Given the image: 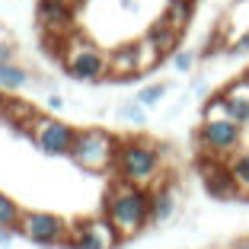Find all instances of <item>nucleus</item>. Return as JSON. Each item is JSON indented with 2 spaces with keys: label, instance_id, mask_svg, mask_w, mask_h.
<instances>
[{
  "label": "nucleus",
  "instance_id": "nucleus-14",
  "mask_svg": "<svg viewBox=\"0 0 249 249\" xmlns=\"http://www.w3.org/2000/svg\"><path fill=\"white\" fill-rule=\"evenodd\" d=\"M147 38H150V42H154L157 48H160V52L166 54L169 48L176 45V38H179V26H173V22H169L166 16H163V19H157L154 26L147 29Z\"/></svg>",
  "mask_w": 249,
  "mask_h": 249
},
{
  "label": "nucleus",
  "instance_id": "nucleus-20",
  "mask_svg": "<svg viewBox=\"0 0 249 249\" xmlns=\"http://www.w3.org/2000/svg\"><path fill=\"white\" fill-rule=\"evenodd\" d=\"M118 118H122V122H128V124H144V106L138 103V99H134V103H124L122 109H118Z\"/></svg>",
  "mask_w": 249,
  "mask_h": 249
},
{
  "label": "nucleus",
  "instance_id": "nucleus-5",
  "mask_svg": "<svg viewBox=\"0 0 249 249\" xmlns=\"http://www.w3.org/2000/svg\"><path fill=\"white\" fill-rule=\"evenodd\" d=\"M243 144V124L230 115L220 118H201L198 128V147L205 150V157L211 160H227L230 154H236Z\"/></svg>",
  "mask_w": 249,
  "mask_h": 249
},
{
  "label": "nucleus",
  "instance_id": "nucleus-25",
  "mask_svg": "<svg viewBox=\"0 0 249 249\" xmlns=\"http://www.w3.org/2000/svg\"><path fill=\"white\" fill-rule=\"evenodd\" d=\"M233 249H249V240H243V243H236Z\"/></svg>",
  "mask_w": 249,
  "mask_h": 249
},
{
  "label": "nucleus",
  "instance_id": "nucleus-21",
  "mask_svg": "<svg viewBox=\"0 0 249 249\" xmlns=\"http://www.w3.org/2000/svg\"><path fill=\"white\" fill-rule=\"evenodd\" d=\"M173 67H176L179 73H189L192 67H195V54L192 52H176L173 54Z\"/></svg>",
  "mask_w": 249,
  "mask_h": 249
},
{
  "label": "nucleus",
  "instance_id": "nucleus-12",
  "mask_svg": "<svg viewBox=\"0 0 249 249\" xmlns=\"http://www.w3.org/2000/svg\"><path fill=\"white\" fill-rule=\"evenodd\" d=\"M71 10L67 0H38V22L45 29H61L71 22Z\"/></svg>",
  "mask_w": 249,
  "mask_h": 249
},
{
  "label": "nucleus",
  "instance_id": "nucleus-11",
  "mask_svg": "<svg viewBox=\"0 0 249 249\" xmlns=\"http://www.w3.org/2000/svg\"><path fill=\"white\" fill-rule=\"evenodd\" d=\"M220 96H224V103H227L230 118H236L240 124H249V77L230 83Z\"/></svg>",
  "mask_w": 249,
  "mask_h": 249
},
{
  "label": "nucleus",
  "instance_id": "nucleus-10",
  "mask_svg": "<svg viewBox=\"0 0 249 249\" xmlns=\"http://www.w3.org/2000/svg\"><path fill=\"white\" fill-rule=\"evenodd\" d=\"M109 73L112 77H124L131 80L141 73V52H138V42L134 45H124V48H115L109 54Z\"/></svg>",
  "mask_w": 249,
  "mask_h": 249
},
{
  "label": "nucleus",
  "instance_id": "nucleus-8",
  "mask_svg": "<svg viewBox=\"0 0 249 249\" xmlns=\"http://www.w3.org/2000/svg\"><path fill=\"white\" fill-rule=\"evenodd\" d=\"M73 240H67L71 249H115L122 243V233L115 230L109 217H96V220H83L71 230Z\"/></svg>",
  "mask_w": 249,
  "mask_h": 249
},
{
  "label": "nucleus",
  "instance_id": "nucleus-19",
  "mask_svg": "<svg viewBox=\"0 0 249 249\" xmlns=\"http://www.w3.org/2000/svg\"><path fill=\"white\" fill-rule=\"evenodd\" d=\"M19 208H16V201L13 198H7L3 195V192H0V224H3V227H16V224H19Z\"/></svg>",
  "mask_w": 249,
  "mask_h": 249
},
{
  "label": "nucleus",
  "instance_id": "nucleus-4",
  "mask_svg": "<svg viewBox=\"0 0 249 249\" xmlns=\"http://www.w3.org/2000/svg\"><path fill=\"white\" fill-rule=\"evenodd\" d=\"M61 61H64L67 77L83 83H99L109 77V54H103L89 38L71 36L64 42V52H61Z\"/></svg>",
  "mask_w": 249,
  "mask_h": 249
},
{
  "label": "nucleus",
  "instance_id": "nucleus-1",
  "mask_svg": "<svg viewBox=\"0 0 249 249\" xmlns=\"http://www.w3.org/2000/svg\"><path fill=\"white\" fill-rule=\"evenodd\" d=\"M106 217L115 224L122 240L141 233V230L150 224V192H147L144 185L118 179L109 189V198H106Z\"/></svg>",
  "mask_w": 249,
  "mask_h": 249
},
{
  "label": "nucleus",
  "instance_id": "nucleus-7",
  "mask_svg": "<svg viewBox=\"0 0 249 249\" xmlns=\"http://www.w3.org/2000/svg\"><path fill=\"white\" fill-rule=\"evenodd\" d=\"M16 227H19V233L26 240L38 243V246H54V243H64V236H67L64 220L48 211H22Z\"/></svg>",
  "mask_w": 249,
  "mask_h": 249
},
{
  "label": "nucleus",
  "instance_id": "nucleus-26",
  "mask_svg": "<svg viewBox=\"0 0 249 249\" xmlns=\"http://www.w3.org/2000/svg\"><path fill=\"white\" fill-rule=\"evenodd\" d=\"M67 3H71V7H77V3H83V0H67Z\"/></svg>",
  "mask_w": 249,
  "mask_h": 249
},
{
  "label": "nucleus",
  "instance_id": "nucleus-27",
  "mask_svg": "<svg viewBox=\"0 0 249 249\" xmlns=\"http://www.w3.org/2000/svg\"><path fill=\"white\" fill-rule=\"evenodd\" d=\"M246 32H249V29H246Z\"/></svg>",
  "mask_w": 249,
  "mask_h": 249
},
{
  "label": "nucleus",
  "instance_id": "nucleus-17",
  "mask_svg": "<svg viewBox=\"0 0 249 249\" xmlns=\"http://www.w3.org/2000/svg\"><path fill=\"white\" fill-rule=\"evenodd\" d=\"M166 19L182 29L185 22L192 19V0H169L166 3Z\"/></svg>",
  "mask_w": 249,
  "mask_h": 249
},
{
  "label": "nucleus",
  "instance_id": "nucleus-24",
  "mask_svg": "<svg viewBox=\"0 0 249 249\" xmlns=\"http://www.w3.org/2000/svg\"><path fill=\"white\" fill-rule=\"evenodd\" d=\"M10 240H13V233H10V230L0 224V246H10Z\"/></svg>",
  "mask_w": 249,
  "mask_h": 249
},
{
  "label": "nucleus",
  "instance_id": "nucleus-2",
  "mask_svg": "<svg viewBox=\"0 0 249 249\" xmlns=\"http://www.w3.org/2000/svg\"><path fill=\"white\" fill-rule=\"evenodd\" d=\"M115 169L118 179L134 185H154L160 173V150L147 141H122L115 154Z\"/></svg>",
  "mask_w": 249,
  "mask_h": 249
},
{
  "label": "nucleus",
  "instance_id": "nucleus-22",
  "mask_svg": "<svg viewBox=\"0 0 249 249\" xmlns=\"http://www.w3.org/2000/svg\"><path fill=\"white\" fill-rule=\"evenodd\" d=\"M13 45H3V42H0V64H7V61H13Z\"/></svg>",
  "mask_w": 249,
  "mask_h": 249
},
{
  "label": "nucleus",
  "instance_id": "nucleus-9",
  "mask_svg": "<svg viewBox=\"0 0 249 249\" xmlns=\"http://www.w3.org/2000/svg\"><path fill=\"white\" fill-rule=\"evenodd\" d=\"M205 189L217 198H230V195H240L233 176L227 169V160H211V166H205Z\"/></svg>",
  "mask_w": 249,
  "mask_h": 249
},
{
  "label": "nucleus",
  "instance_id": "nucleus-6",
  "mask_svg": "<svg viewBox=\"0 0 249 249\" xmlns=\"http://www.w3.org/2000/svg\"><path fill=\"white\" fill-rule=\"evenodd\" d=\"M29 131H32L36 147L48 157H71V147L77 141V128H71V124L58 122L52 115H32Z\"/></svg>",
  "mask_w": 249,
  "mask_h": 249
},
{
  "label": "nucleus",
  "instance_id": "nucleus-23",
  "mask_svg": "<svg viewBox=\"0 0 249 249\" xmlns=\"http://www.w3.org/2000/svg\"><path fill=\"white\" fill-rule=\"evenodd\" d=\"M48 109L61 112V109H64V99H61V96H48Z\"/></svg>",
  "mask_w": 249,
  "mask_h": 249
},
{
  "label": "nucleus",
  "instance_id": "nucleus-16",
  "mask_svg": "<svg viewBox=\"0 0 249 249\" xmlns=\"http://www.w3.org/2000/svg\"><path fill=\"white\" fill-rule=\"evenodd\" d=\"M26 83H29V73L22 67H16L13 61L0 64V89H22Z\"/></svg>",
  "mask_w": 249,
  "mask_h": 249
},
{
  "label": "nucleus",
  "instance_id": "nucleus-13",
  "mask_svg": "<svg viewBox=\"0 0 249 249\" xmlns=\"http://www.w3.org/2000/svg\"><path fill=\"white\" fill-rule=\"evenodd\" d=\"M176 214V195L169 189H160L150 195V224H166Z\"/></svg>",
  "mask_w": 249,
  "mask_h": 249
},
{
  "label": "nucleus",
  "instance_id": "nucleus-3",
  "mask_svg": "<svg viewBox=\"0 0 249 249\" xmlns=\"http://www.w3.org/2000/svg\"><path fill=\"white\" fill-rule=\"evenodd\" d=\"M115 134L103 131V128H83L77 131V141L71 147V160L87 173H106L109 166H115V154H118Z\"/></svg>",
  "mask_w": 249,
  "mask_h": 249
},
{
  "label": "nucleus",
  "instance_id": "nucleus-15",
  "mask_svg": "<svg viewBox=\"0 0 249 249\" xmlns=\"http://www.w3.org/2000/svg\"><path fill=\"white\" fill-rule=\"evenodd\" d=\"M227 169L233 176L240 195H249V150H236V154L227 157Z\"/></svg>",
  "mask_w": 249,
  "mask_h": 249
},
{
  "label": "nucleus",
  "instance_id": "nucleus-18",
  "mask_svg": "<svg viewBox=\"0 0 249 249\" xmlns=\"http://www.w3.org/2000/svg\"><path fill=\"white\" fill-rule=\"evenodd\" d=\"M166 83H150V87H144V89H138V96H134V99H138L141 106H144V109H150V106H157L163 99V96H166Z\"/></svg>",
  "mask_w": 249,
  "mask_h": 249
}]
</instances>
